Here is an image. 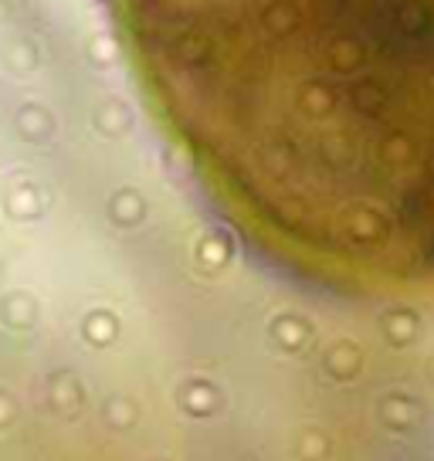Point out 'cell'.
Instances as JSON below:
<instances>
[{"instance_id":"6da1fadb","label":"cell","mask_w":434,"mask_h":461,"mask_svg":"<svg viewBox=\"0 0 434 461\" xmlns=\"http://www.w3.org/2000/svg\"><path fill=\"white\" fill-rule=\"evenodd\" d=\"M163 130L312 258L434 265V0H109Z\"/></svg>"}]
</instances>
